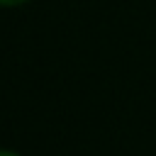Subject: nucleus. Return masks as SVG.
<instances>
[{
  "instance_id": "nucleus-2",
  "label": "nucleus",
  "mask_w": 156,
  "mask_h": 156,
  "mask_svg": "<svg viewBox=\"0 0 156 156\" xmlns=\"http://www.w3.org/2000/svg\"><path fill=\"white\" fill-rule=\"evenodd\" d=\"M0 156H22V154H17L12 149H0Z\"/></svg>"
},
{
  "instance_id": "nucleus-1",
  "label": "nucleus",
  "mask_w": 156,
  "mask_h": 156,
  "mask_svg": "<svg viewBox=\"0 0 156 156\" xmlns=\"http://www.w3.org/2000/svg\"><path fill=\"white\" fill-rule=\"evenodd\" d=\"M27 2H32V0H0V7H20Z\"/></svg>"
}]
</instances>
